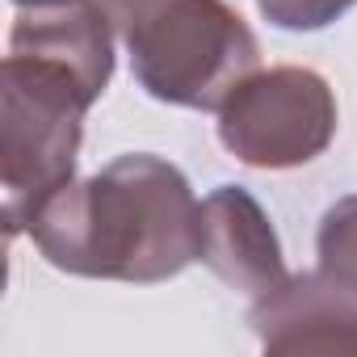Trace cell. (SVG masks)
<instances>
[{
    "instance_id": "1",
    "label": "cell",
    "mask_w": 357,
    "mask_h": 357,
    "mask_svg": "<svg viewBox=\"0 0 357 357\" xmlns=\"http://www.w3.org/2000/svg\"><path fill=\"white\" fill-rule=\"evenodd\" d=\"M26 236L59 273L155 286L202 257V202L172 160L130 151L55 190Z\"/></svg>"
},
{
    "instance_id": "10",
    "label": "cell",
    "mask_w": 357,
    "mask_h": 357,
    "mask_svg": "<svg viewBox=\"0 0 357 357\" xmlns=\"http://www.w3.org/2000/svg\"><path fill=\"white\" fill-rule=\"evenodd\" d=\"M17 9H43V5H59V0H13Z\"/></svg>"
},
{
    "instance_id": "4",
    "label": "cell",
    "mask_w": 357,
    "mask_h": 357,
    "mask_svg": "<svg viewBox=\"0 0 357 357\" xmlns=\"http://www.w3.org/2000/svg\"><path fill=\"white\" fill-rule=\"evenodd\" d=\"M219 143L248 168L282 172L319 160L340 126L336 93L315 68H257L215 109Z\"/></svg>"
},
{
    "instance_id": "7",
    "label": "cell",
    "mask_w": 357,
    "mask_h": 357,
    "mask_svg": "<svg viewBox=\"0 0 357 357\" xmlns=\"http://www.w3.org/2000/svg\"><path fill=\"white\" fill-rule=\"evenodd\" d=\"M114 22L101 0H59L43 9H17L9 55L47 59L72 72L97 101L114 80Z\"/></svg>"
},
{
    "instance_id": "8",
    "label": "cell",
    "mask_w": 357,
    "mask_h": 357,
    "mask_svg": "<svg viewBox=\"0 0 357 357\" xmlns=\"http://www.w3.org/2000/svg\"><path fill=\"white\" fill-rule=\"evenodd\" d=\"M315 257L324 278L357 290V194H344L324 211L315 231Z\"/></svg>"
},
{
    "instance_id": "9",
    "label": "cell",
    "mask_w": 357,
    "mask_h": 357,
    "mask_svg": "<svg viewBox=\"0 0 357 357\" xmlns=\"http://www.w3.org/2000/svg\"><path fill=\"white\" fill-rule=\"evenodd\" d=\"M357 0H257V9L269 26L290 30V34H311L344 17Z\"/></svg>"
},
{
    "instance_id": "3",
    "label": "cell",
    "mask_w": 357,
    "mask_h": 357,
    "mask_svg": "<svg viewBox=\"0 0 357 357\" xmlns=\"http://www.w3.org/2000/svg\"><path fill=\"white\" fill-rule=\"evenodd\" d=\"M97 97L63 68L30 55H5L0 68V135H5V231L30 227V215L68 181L84 139V114Z\"/></svg>"
},
{
    "instance_id": "6",
    "label": "cell",
    "mask_w": 357,
    "mask_h": 357,
    "mask_svg": "<svg viewBox=\"0 0 357 357\" xmlns=\"http://www.w3.org/2000/svg\"><path fill=\"white\" fill-rule=\"evenodd\" d=\"M198 261L219 282H227L231 290L248 298H261L290 278L282 240L265 206L244 185H219L202 198V257Z\"/></svg>"
},
{
    "instance_id": "2",
    "label": "cell",
    "mask_w": 357,
    "mask_h": 357,
    "mask_svg": "<svg viewBox=\"0 0 357 357\" xmlns=\"http://www.w3.org/2000/svg\"><path fill=\"white\" fill-rule=\"evenodd\" d=\"M139 89L164 105L219 109L261 63L252 26L227 0H101Z\"/></svg>"
},
{
    "instance_id": "5",
    "label": "cell",
    "mask_w": 357,
    "mask_h": 357,
    "mask_svg": "<svg viewBox=\"0 0 357 357\" xmlns=\"http://www.w3.org/2000/svg\"><path fill=\"white\" fill-rule=\"evenodd\" d=\"M248 328L269 353H357V290L315 273H290L252 298Z\"/></svg>"
}]
</instances>
